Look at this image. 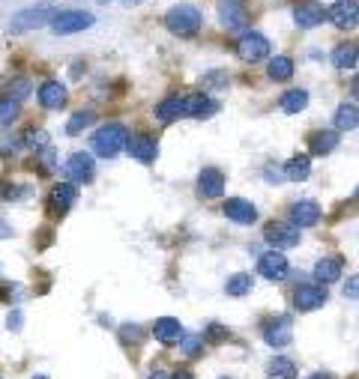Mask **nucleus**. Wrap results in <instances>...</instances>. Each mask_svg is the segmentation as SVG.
I'll list each match as a JSON object with an SVG mask.
<instances>
[{
    "label": "nucleus",
    "instance_id": "7ed1b4c3",
    "mask_svg": "<svg viewBox=\"0 0 359 379\" xmlns=\"http://www.w3.org/2000/svg\"><path fill=\"white\" fill-rule=\"evenodd\" d=\"M93 27V15L84 12V9H63V12L54 15L51 30L57 36H69V33H81Z\"/></svg>",
    "mask_w": 359,
    "mask_h": 379
},
{
    "label": "nucleus",
    "instance_id": "2f4dec72",
    "mask_svg": "<svg viewBox=\"0 0 359 379\" xmlns=\"http://www.w3.org/2000/svg\"><path fill=\"white\" fill-rule=\"evenodd\" d=\"M21 114V102L15 99H0V125H12Z\"/></svg>",
    "mask_w": 359,
    "mask_h": 379
},
{
    "label": "nucleus",
    "instance_id": "58836bf2",
    "mask_svg": "<svg viewBox=\"0 0 359 379\" xmlns=\"http://www.w3.org/2000/svg\"><path fill=\"white\" fill-rule=\"evenodd\" d=\"M120 338L126 340V344H141V338H144V335H141V329H138V326H129V322H126V326L120 329Z\"/></svg>",
    "mask_w": 359,
    "mask_h": 379
},
{
    "label": "nucleus",
    "instance_id": "dca6fc26",
    "mask_svg": "<svg viewBox=\"0 0 359 379\" xmlns=\"http://www.w3.org/2000/svg\"><path fill=\"white\" fill-rule=\"evenodd\" d=\"M75 201H78V188H75V183H60V185H54L51 188V194H48V206L57 215H63V212H69L72 206H75Z\"/></svg>",
    "mask_w": 359,
    "mask_h": 379
},
{
    "label": "nucleus",
    "instance_id": "6e6552de",
    "mask_svg": "<svg viewBox=\"0 0 359 379\" xmlns=\"http://www.w3.org/2000/svg\"><path fill=\"white\" fill-rule=\"evenodd\" d=\"M237 54L246 63H260L269 54V42L264 39L260 33H246L242 39L237 42Z\"/></svg>",
    "mask_w": 359,
    "mask_h": 379
},
{
    "label": "nucleus",
    "instance_id": "4c0bfd02",
    "mask_svg": "<svg viewBox=\"0 0 359 379\" xmlns=\"http://www.w3.org/2000/svg\"><path fill=\"white\" fill-rule=\"evenodd\" d=\"M36 161H39L42 174H51L54 165H57V152H54V147H45L42 152H36Z\"/></svg>",
    "mask_w": 359,
    "mask_h": 379
},
{
    "label": "nucleus",
    "instance_id": "cd10ccee",
    "mask_svg": "<svg viewBox=\"0 0 359 379\" xmlns=\"http://www.w3.org/2000/svg\"><path fill=\"white\" fill-rule=\"evenodd\" d=\"M3 99H15V102H21V99H27L33 93V84H30V78H12V81H6V87H3Z\"/></svg>",
    "mask_w": 359,
    "mask_h": 379
},
{
    "label": "nucleus",
    "instance_id": "09e8293b",
    "mask_svg": "<svg viewBox=\"0 0 359 379\" xmlns=\"http://www.w3.org/2000/svg\"><path fill=\"white\" fill-rule=\"evenodd\" d=\"M356 197H359V188H356Z\"/></svg>",
    "mask_w": 359,
    "mask_h": 379
},
{
    "label": "nucleus",
    "instance_id": "b1692460",
    "mask_svg": "<svg viewBox=\"0 0 359 379\" xmlns=\"http://www.w3.org/2000/svg\"><path fill=\"white\" fill-rule=\"evenodd\" d=\"M309 174H311V158L309 156H293L284 165V179H291V183H305Z\"/></svg>",
    "mask_w": 359,
    "mask_h": 379
},
{
    "label": "nucleus",
    "instance_id": "393cba45",
    "mask_svg": "<svg viewBox=\"0 0 359 379\" xmlns=\"http://www.w3.org/2000/svg\"><path fill=\"white\" fill-rule=\"evenodd\" d=\"M309 143H311L314 156H329V152L338 147V134L336 132H314L309 138Z\"/></svg>",
    "mask_w": 359,
    "mask_h": 379
},
{
    "label": "nucleus",
    "instance_id": "9b49d317",
    "mask_svg": "<svg viewBox=\"0 0 359 379\" xmlns=\"http://www.w3.org/2000/svg\"><path fill=\"white\" fill-rule=\"evenodd\" d=\"M258 272L264 275L266 281H284L291 269H287V260L282 251H266V254L258 260Z\"/></svg>",
    "mask_w": 359,
    "mask_h": 379
},
{
    "label": "nucleus",
    "instance_id": "1a4fd4ad",
    "mask_svg": "<svg viewBox=\"0 0 359 379\" xmlns=\"http://www.w3.org/2000/svg\"><path fill=\"white\" fill-rule=\"evenodd\" d=\"M323 302H327V287H320V284H305L293 293L296 311H305V314L323 308Z\"/></svg>",
    "mask_w": 359,
    "mask_h": 379
},
{
    "label": "nucleus",
    "instance_id": "4468645a",
    "mask_svg": "<svg viewBox=\"0 0 359 379\" xmlns=\"http://www.w3.org/2000/svg\"><path fill=\"white\" fill-rule=\"evenodd\" d=\"M36 99H39V105L45 111H60V107L66 105V87H63L60 81H45V84L36 90Z\"/></svg>",
    "mask_w": 359,
    "mask_h": 379
},
{
    "label": "nucleus",
    "instance_id": "a878e982",
    "mask_svg": "<svg viewBox=\"0 0 359 379\" xmlns=\"http://www.w3.org/2000/svg\"><path fill=\"white\" fill-rule=\"evenodd\" d=\"M156 116H159L162 123H171V120H180V116H186V111H183V99H180V96H168L165 102H159Z\"/></svg>",
    "mask_w": 359,
    "mask_h": 379
},
{
    "label": "nucleus",
    "instance_id": "8fccbe9b",
    "mask_svg": "<svg viewBox=\"0 0 359 379\" xmlns=\"http://www.w3.org/2000/svg\"><path fill=\"white\" fill-rule=\"evenodd\" d=\"M102 3H105V0H102Z\"/></svg>",
    "mask_w": 359,
    "mask_h": 379
},
{
    "label": "nucleus",
    "instance_id": "2eb2a0df",
    "mask_svg": "<svg viewBox=\"0 0 359 379\" xmlns=\"http://www.w3.org/2000/svg\"><path fill=\"white\" fill-rule=\"evenodd\" d=\"M264 340H266L269 347H275V349L287 347V344L293 340L291 320H287V317H278V320H273V322H266V326H264Z\"/></svg>",
    "mask_w": 359,
    "mask_h": 379
},
{
    "label": "nucleus",
    "instance_id": "de8ad7c7",
    "mask_svg": "<svg viewBox=\"0 0 359 379\" xmlns=\"http://www.w3.org/2000/svg\"><path fill=\"white\" fill-rule=\"evenodd\" d=\"M33 379H45V376H33Z\"/></svg>",
    "mask_w": 359,
    "mask_h": 379
},
{
    "label": "nucleus",
    "instance_id": "423d86ee",
    "mask_svg": "<svg viewBox=\"0 0 359 379\" xmlns=\"http://www.w3.org/2000/svg\"><path fill=\"white\" fill-rule=\"evenodd\" d=\"M264 239H266V245H273V248H296L300 245V230H296L293 224L273 221V224H266Z\"/></svg>",
    "mask_w": 359,
    "mask_h": 379
},
{
    "label": "nucleus",
    "instance_id": "6ab92c4d",
    "mask_svg": "<svg viewBox=\"0 0 359 379\" xmlns=\"http://www.w3.org/2000/svg\"><path fill=\"white\" fill-rule=\"evenodd\" d=\"M224 215H228L231 221H237V224H255L258 221V209H255V203H249V201H242V197H231L228 203H224Z\"/></svg>",
    "mask_w": 359,
    "mask_h": 379
},
{
    "label": "nucleus",
    "instance_id": "412c9836",
    "mask_svg": "<svg viewBox=\"0 0 359 379\" xmlns=\"http://www.w3.org/2000/svg\"><path fill=\"white\" fill-rule=\"evenodd\" d=\"M356 60H359V45L356 42H341V45H336V51H332V66L341 69V72L353 69Z\"/></svg>",
    "mask_w": 359,
    "mask_h": 379
},
{
    "label": "nucleus",
    "instance_id": "4be33fe9",
    "mask_svg": "<svg viewBox=\"0 0 359 379\" xmlns=\"http://www.w3.org/2000/svg\"><path fill=\"white\" fill-rule=\"evenodd\" d=\"M314 278H318L320 284H336L341 278V257H323L318 260V266H314Z\"/></svg>",
    "mask_w": 359,
    "mask_h": 379
},
{
    "label": "nucleus",
    "instance_id": "bb28decb",
    "mask_svg": "<svg viewBox=\"0 0 359 379\" xmlns=\"http://www.w3.org/2000/svg\"><path fill=\"white\" fill-rule=\"evenodd\" d=\"M359 125V107L356 105H338L336 111V129L338 132H353Z\"/></svg>",
    "mask_w": 359,
    "mask_h": 379
},
{
    "label": "nucleus",
    "instance_id": "c756f323",
    "mask_svg": "<svg viewBox=\"0 0 359 379\" xmlns=\"http://www.w3.org/2000/svg\"><path fill=\"white\" fill-rule=\"evenodd\" d=\"M266 75L273 78V81H287V78L293 75V60L291 57H273V60H269Z\"/></svg>",
    "mask_w": 359,
    "mask_h": 379
},
{
    "label": "nucleus",
    "instance_id": "f257e3e1",
    "mask_svg": "<svg viewBox=\"0 0 359 379\" xmlns=\"http://www.w3.org/2000/svg\"><path fill=\"white\" fill-rule=\"evenodd\" d=\"M126 141H129V129L120 123H108L90 138V150L102 158H114L120 150H126Z\"/></svg>",
    "mask_w": 359,
    "mask_h": 379
},
{
    "label": "nucleus",
    "instance_id": "aec40b11",
    "mask_svg": "<svg viewBox=\"0 0 359 379\" xmlns=\"http://www.w3.org/2000/svg\"><path fill=\"white\" fill-rule=\"evenodd\" d=\"M153 335H156V340H162L165 347H174V344H180L183 340V326H180V320H174V317H162V320H156V326H153Z\"/></svg>",
    "mask_w": 359,
    "mask_h": 379
},
{
    "label": "nucleus",
    "instance_id": "a18cd8bd",
    "mask_svg": "<svg viewBox=\"0 0 359 379\" xmlns=\"http://www.w3.org/2000/svg\"><path fill=\"white\" fill-rule=\"evenodd\" d=\"M171 379H192V373H174Z\"/></svg>",
    "mask_w": 359,
    "mask_h": 379
},
{
    "label": "nucleus",
    "instance_id": "37998d69",
    "mask_svg": "<svg viewBox=\"0 0 359 379\" xmlns=\"http://www.w3.org/2000/svg\"><path fill=\"white\" fill-rule=\"evenodd\" d=\"M147 379H168V373H162V371H153Z\"/></svg>",
    "mask_w": 359,
    "mask_h": 379
},
{
    "label": "nucleus",
    "instance_id": "72a5a7b5",
    "mask_svg": "<svg viewBox=\"0 0 359 379\" xmlns=\"http://www.w3.org/2000/svg\"><path fill=\"white\" fill-rule=\"evenodd\" d=\"M269 373H273L275 379H296V365L291 362V358H282L278 356L273 365H269Z\"/></svg>",
    "mask_w": 359,
    "mask_h": 379
},
{
    "label": "nucleus",
    "instance_id": "49530a36",
    "mask_svg": "<svg viewBox=\"0 0 359 379\" xmlns=\"http://www.w3.org/2000/svg\"><path fill=\"white\" fill-rule=\"evenodd\" d=\"M311 379H332V376H323V373H314Z\"/></svg>",
    "mask_w": 359,
    "mask_h": 379
},
{
    "label": "nucleus",
    "instance_id": "c85d7f7f",
    "mask_svg": "<svg viewBox=\"0 0 359 379\" xmlns=\"http://www.w3.org/2000/svg\"><path fill=\"white\" fill-rule=\"evenodd\" d=\"M305 105H309V93H305V90H287V93L282 96V111L284 114H300Z\"/></svg>",
    "mask_w": 359,
    "mask_h": 379
},
{
    "label": "nucleus",
    "instance_id": "0eeeda50",
    "mask_svg": "<svg viewBox=\"0 0 359 379\" xmlns=\"http://www.w3.org/2000/svg\"><path fill=\"white\" fill-rule=\"evenodd\" d=\"M63 167H66V176L72 183H90L96 174V165H93V156H90V152H72Z\"/></svg>",
    "mask_w": 359,
    "mask_h": 379
},
{
    "label": "nucleus",
    "instance_id": "f8f14e48",
    "mask_svg": "<svg viewBox=\"0 0 359 379\" xmlns=\"http://www.w3.org/2000/svg\"><path fill=\"white\" fill-rule=\"evenodd\" d=\"M323 18H327V9L320 3H314V0H302V3H296V9H293V21H296V27H302V30H311V27L323 24Z\"/></svg>",
    "mask_w": 359,
    "mask_h": 379
},
{
    "label": "nucleus",
    "instance_id": "ddd939ff",
    "mask_svg": "<svg viewBox=\"0 0 359 379\" xmlns=\"http://www.w3.org/2000/svg\"><path fill=\"white\" fill-rule=\"evenodd\" d=\"M126 150H129V156L132 158H138L141 165H153L159 156V147H156V141L150 138V134H135V138L126 141Z\"/></svg>",
    "mask_w": 359,
    "mask_h": 379
},
{
    "label": "nucleus",
    "instance_id": "f03ea898",
    "mask_svg": "<svg viewBox=\"0 0 359 379\" xmlns=\"http://www.w3.org/2000/svg\"><path fill=\"white\" fill-rule=\"evenodd\" d=\"M201 24H204V15H201V9H195V6H188V3H180L174 9H168V15H165V27L174 36H195L197 30H201Z\"/></svg>",
    "mask_w": 359,
    "mask_h": 379
},
{
    "label": "nucleus",
    "instance_id": "39448f33",
    "mask_svg": "<svg viewBox=\"0 0 359 379\" xmlns=\"http://www.w3.org/2000/svg\"><path fill=\"white\" fill-rule=\"evenodd\" d=\"M54 9L51 6H33V9H24V12H18L12 18V24H9V30L12 33H24V30H33V27H45L54 21Z\"/></svg>",
    "mask_w": 359,
    "mask_h": 379
},
{
    "label": "nucleus",
    "instance_id": "20e7f679",
    "mask_svg": "<svg viewBox=\"0 0 359 379\" xmlns=\"http://www.w3.org/2000/svg\"><path fill=\"white\" fill-rule=\"evenodd\" d=\"M219 21H222V27L228 33L246 30V24H249L246 0H222V3H219Z\"/></svg>",
    "mask_w": 359,
    "mask_h": 379
},
{
    "label": "nucleus",
    "instance_id": "e433bc0d",
    "mask_svg": "<svg viewBox=\"0 0 359 379\" xmlns=\"http://www.w3.org/2000/svg\"><path fill=\"white\" fill-rule=\"evenodd\" d=\"M180 347H183L186 358H197V356H201V349H204V338H197V335H183Z\"/></svg>",
    "mask_w": 359,
    "mask_h": 379
},
{
    "label": "nucleus",
    "instance_id": "ea45409f",
    "mask_svg": "<svg viewBox=\"0 0 359 379\" xmlns=\"http://www.w3.org/2000/svg\"><path fill=\"white\" fill-rule=\"evenodd\" d=\"M345 296H347V299H359V275L347 278V284H345Z\"/></svg>",
    "mask_w": 359,
    "mask_h": 379
},
{
    "label": "nucleus",
    "instance_id": "f3484780",
    "mask_svg": "<svg viewBox=\"0 0 359 379\" xmlns=\"http://www.w3.org/2000/svg\"><path fill=\"white\" fill-rule=\"evenodd\" d=\"M318 221H320V206L314 203V201H300V203L291 206V224H293L296 230L314 227Z\"/></svg>",
    "mask_w": 359,
    "mask_h": 379
},
{
    "label": "nucleus",
    "instance_id": "7c9ffc66",
    "mask_svg": "<svg viewBox=\"0 0 359 379\" xmlns=\"http://www.w3.org/2000/svg\"><path fill=\"white\" fill-rule=\"evenodd\" d=\"M24 147V138L15 132H0V158H12Z\"/></svg>",
    "mask_w": 359,
    "mask_h": 379
},
{
    "label": "nucleus",
    "instance_id": "a19ab883",
    "mask_svg": "<svg viewBox=\"0 0 359 379\" xmlns=\"http://www.w3.org/2000/svg\"><path fill=\"white\" fill-rule=\"evenodd\" d=\"M206 338H210V340H224V338H228V331H224L219 322H213V326H210V335H206Z\"/></svg>",
    "mask_w": 359,
    "mask_h": 379
},
{
    "label": "nucleus",
    "instance_id": "f704fd0d",
    "mask_svg": "<svg viewBox=\"0 0 359 379\" xmlns=\"http://www.w3.org/2000/svg\"><path fill=\"white\" fill-rule=\"evenodd\" d=\"M24 138V147H30L33 152H42L45 147H51L48 143V132H42V129H30L27 134H21Z\"/></svg>",
    "mask_w": 359,
    "mask_h": 379
},
{
    "label": "nucleus",
    "instance_id": "5701e85b",
    "mask_svg": "<svg viewBox=\"0 0 359 379\" xmlns=\"http://www.w3.org/2000/svg\"><path fill=\"white\" fill-rule=\"evenodd\" d=\"M183 111H186V116H204V114H215L219 105H215L213 99H206L204 93H197V96L183 99Z\"/></svg>",
    "mask_w": 359,
    "mask_h": 379
},
{
    "label": "nucleus",
    "instance_id": "473e14b6",
    "mask_svg": "<svg viewBox=\"0 0 359 379\" xmlns=\"http://www.w3.org/2000/svg\"><path fill=\"white\" fill-rule=\"evenodd\" d=\"M224 293H228V296H246V293H251V275H233V278H228Z\"/></svg>",
    "mask_w": 359,
    "mask_h": 379
},
{
    "label": "nucleus",
    "instance_id": "9d476101",
    "mask_svg": "<svg viewBox=\"0 0 359 379\" xmlns=\"http://www.w3.org/2000/svg\"><path fill=\"white\" fill-rule=\"evenodd\" d=\"M327 18L336 27H341V30H353L359 24V3L356 0H338V3L327 12Z\"/></svg>",
    "mask_w": 359,
    "mask_h": 379
},
{
    "label": "nucleus",
    "instance_id": "79ce46f5",
    "mask_svg": "<svg viewBox=\"0 0 359 379\" xmlns=\"http://www.w3.org/2000/svg\"><path fill=\"white\" fill-rule=\"evenodd\" d=\"M6 322H9V329H21V311H12Z\"/></svg>",
    "mask_w": 359,
    "mask_h": 379
},
{
    "label": "nucleus",
    "instance_id": "c9c22d12",
    "mask_svg": "<svg viewBox=\"0 0 359 379\" xmlns=\"http://www.w3.org/2000/svg\"><path fill=\"white\" fill-rule=\"evenodd\" d=\"M90 123H93V111H78V114H72V120L66 123V132L69 134H81Z\"/></svg>",
    "mask_w": 359,
    "mask_h": 379
},
{
    "label": "nucleus",
    "instance_id": "c03bdc74",
    "mask_svg": "<svg viewBox=\"0 0 359 379\" xmlns=\"http://www.w3.org/2000/svg\"><path fill=\"white\" fill-rule=\"evenodd\" d=\"M350 90H353V99H359V75L353 78V87H350Z\"/></svg>",
    "mask_w": 359,
    "mask_h": 379
},
{
    "label": "nucleus",
    "instance_id": "a211bd4d",
    "mask_svg": "<svg viewBox=\"0 0 359 379\" xmlns=\"http://www.w3.org/2000/svg\"><path fill=\"white\" fill-rule=\"evenodd\" d=\"M222 192H224V174L215 167H204L201 176H197V194L213 201V197H219Z\"/></svg>",
    "mask_w": 359,
    "mask_h": 379
}]
</instances>
